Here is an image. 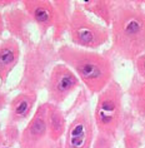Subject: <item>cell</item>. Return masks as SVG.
<instances>
[{
	"label": "cell",
	"mask_w": 145,
	"mask_h": 148,
	"mask_svg": "<svg viewBox=\"0 0 145 148\" xmlns=\"http://www.w3.org/2000/svg\"><path fill=\"white\" fill-rule=\"evenodd\" d=\"M111 51L135 62L145 53V12L138 1H115L110 25Z\"/></svg>",
	"instance_id": "cell-1"
},
{
	"label": "cell",
	"mask_w": 145,
	"mask_h": 148,
	"mask_svg": "<svg viewBox=\"0 0 145 148\" xmlns=\"http://www.w3.org/2000/svg\"><path fill=\"white\" fill-rule=\"evenodd\" d=\"M58 57L76 74L90 95L99 94L114 79V62L106 54L63 44L58 48Z\"/></svg>",
	"instance_id": "cell-2"
},
{
	"label": "cell",
	"mask_w": 145,
	"mask_h": 148,
	"mask_svg": "<svg viewBox=\"0 0 145 148\" xmlns=\"http://www.w3.org/2000/svg\"><path fill=\"white\" fill-rule=\"evenodd\" d=\"M58 60V49L51 39L43 38L25 47L21 78L14 89L39 92L45 88L49 74Z\"/></svg>",
	"instance_id": "cell-3"
},
{
	"label": "cell",
	"mask_w": 145,
	"mask_h": 148,
	"mask_svg": "<svg viewBox=\"0 0 145 148\" xmlns=\"http://www.w3.org/2000/svg\"><path fill=\"white\" fill-rule=\"evenodd\" d=\"M123 98V88L115 79L111 80L109 86L98 94L93 112L95 129L98 133L113 139L116 137L124 119Z\"/></svg>",
	"instance_id": "cell-4"
},
{
	"label": "cell",
	"mask_w": 145,
	"mask_h": 148,
	"mask_svg": "<svg viewBox=\"0 0 145 148\" xmlns=\"http://www.w3.org/2000/svg\"><path fill=\"white\" fill-rule=\"evenodd\" d=\"M68 34L74 47L95 50L109 42L110 29L91 20L80 6L79 1H74Z\"/></svg>",
	"instance_id": "cell-5"
},
{
	"label": "cell",
	"mask_w": 145,
	"mask_h": 148,
	"mask_svg": "<svg viewBox=\"0 0 145 148\" xmlns=\"http://www.w3.org/2000/svg\"><path fill=\"white\" fill-rule=\"evenodd\" d=\"M95 131L90 104L86 103L68 124L63 148H91L95 138Z\"/></svg>",
	"instance_id": "cell-6"
},
{
	"label": "cell",
	"mask_w": 145,
	"mask_h": 148,
	"mask_svg": "<svg viewBox=\"0 0 145 148\" xmlns=\"http://www.w3.org/2000/svg\"><path fill=\"white\" fill-rule=\"evenodd\" d=\"M78 75L65 65L64 63H57L49 74L45 89L48 93V101L55 106H60L70 94H73L80 86Z\"/></svg>",
	"instance_id": "cell-7"
},
{
	"label": "cell",
	"mask_w": 145,
	"mask_h": 148,
	"mask_svg": "<svg viewBox=\"0 0 145 148\" xmlns=\"http://www.w3.org/2000/svg\"><path fill=\"white\" fill-rule=\"evenodd\" d=\"M48 102L40 103L35 108L33 117L29 119L25 128L20 132V148H42L48 139Z\"/></svg>",
	"instance_id": "cell-8"
},
{
	"label": "cell",
	"mask_w": 145,
	"mask_h": 148,
	"mask_svg": "<svg viewBox=\"0 0 145 148\" xmlns=\"http://www.w3.org/2000/svg\"><path fill=\"white\" fill-rule=\"evenodd\" d=\"M5 30L12 35V38L20 42L24 47L30 45L34 43L31 39V25L34 24L31 18L25 13L24 9L10 8L3 13Z\"/></svg>",
	"instance_id": "cell-9"
},
{
	"label": "cell",
	"mask_w": 145,
	"mask_h": 148,
	"mask_svg": "<svg viewBox=\"0 0 145 148\" xmlns=\"http://www.w3.org/2000/svg\"><path fill=\"white\" fill-rule=\"evenodd\" d=\"M25 13L31 18L39 29L40 39L45 38L48 32L54 27L55 23V8L50 0H24L20 3Z\"/></svg>",
	"instance_id": "cell-10"
},
{
	"label": "cell",
	"mask_w": 145,
	"mask_h": 148,
	"mask_svg": "<svg viewBox=\"0 0 145 148\" xmlns=\"http://www.w3.org/2000/svg\"><path fill=\"white\" fill-rule=\"evenodd\" d=\"M38 101V92L23 90L18 93L9 103L8 124H19L30 119Z\"/></svg>",
	"instance_id": "cell-11"
},
{
	"label": "cell",
	"mask_w": 145,
	"mask_h": 148,
	"mask_svg": "<svg viewBox=\"0 0 145 148\" xmlns=\"http://www.w3.org/2000/svg\"><path fill=\"white\" fill-rule=\"evenodd\" d=\"M20 43L14 38H8L0 42V86H4L10 73L20 60Z\"/></svg>",
	"instance_id": "cell-12"
},
{
	"label": "cell",
	"mask_w": 145,
	"mask_h": 148,
	"mask_svg": "<svg viewBox=\"0 0 145 148\" xmlns=\"http://www.w3.org/2000/svg\"><path fill=\"white\" fill-rule=\"evenodd\" d=\"M46 123H48V138L53 142H59L65 136L68 123L66 116L59 106L48 102V113H46Z\"/></svg>",
	"instance_id": "cell-13"
},
{
	"label": "cell",
	"mask_w": 145,
	"mask_h": 148,
	"mask_svg": "<svg viewBox=\"0 0 145 148\" xmlns=\"http://www.w3.org/2000/svg\"><path fill=\"white\" fill-rule=\"evenodd\" d=\"M55 8V23L53 27V42H60L65 32H68L74 3L68 0H53Z\"/></svg>",
	"instance_id": "cell-14"
},
{
	"label": "cell",
	"mask_w": 145,
	"mask_h": 148,
	"mask_svg": "<svg viewBox=\"0 0 145 148\" xmlns=\"http://www.w3.org/2000/svg\"><path fill=\"white\" fill-rule=\"evenodd\" d=\"M79 4L85 13L88 12L94 14L100 20H103L106 28H110L115 1H111V0H84V1H79Z\"/></svg>",
	"instance_id": "cell-15"
},
{
	"label": "cell",
	"mask_w": 145,
	"mask_h": 148,
	"mask_svg": "<svg viewBox=\"0 0 145 148\" xmlns=\"http://www.w3.org/2000/svg\"><path fill=\"white\" fill-rule=\"evenodd\" d=\"M129 94L134 110L139 114V117L145 119V82L138 75H134L131 80Z\"/></svg>",
	"instance_id": "cell-16"
},
{
	"label": "cell",
	"mask_w": 145,
	"mask_h": 148,
	"mask_svg": "<svg viewBox=\"0 0 145 148\" xmlns=\"http://www.w3.org/2000/svg\"><path fill=\"white\" fill-rule=\"evenodd\" d=\"M4 137H5V140L9 144H14L15 142H19L20 131L18 129V124H8L6 123L5 129H4Z\"/></svg>",
	"instance_id": "cell-17"
},
{
	"label": "cell",
	"mask_w": 145,
	"mask_h": 148,
	"mask_svg": "<svg viewBox=\"0 0 145 148\" xmlns=\"http://www.w3.org/2000/svg\"><path fill=\"white\" fill-rule=\"evenodd\" d=\"M113 138H109L106 136H103L98 133V136L94 138L93 148H111L113 147Z\"/></svg>",
	"instance_id": "cell-18"
},
{
	"label": "cell",
	"mask_w": 145,
	"mask_h": 148,
	"mask_svg": "<svg viewBox=\"0 0 145 148\" xmlns=\"http://www.w3.org/2000/svg\"><path fill=\"white\" fill-rule=\"evenodd\" d=\"M134 64H135L136 69V75L145 82V53L141 54L140 57H138L134 62Z\"/></svg>",
	"instance_id": "cell-19"
},
{
	"label": "cell",
	"mask_w": 145,
	"mask_h": 148,
	"mask_svg": "<svg viewBox=\"0 0 145 148\" xmlns=\"http://www.w3.org/2000/svg\"><path fill=\"white\" fill-rule=\"evenodd\" d=\"M8 99H9L8 93L0 87V112L8 106Z\"/></svg>",
	"instance_id": "cell-20"
},
{
	"label": "cell",
	"mask_w": 145,
	"mask_h": 148,
	"mask_svg": "<svg viewBox=\"0 0 145 148\" xmlns=\"http://www.w3.org/2000/svg\"><path fill=\"white\" fill-rule=\"evenodd\" d=\"M42 148H61V140H59V142H53V140H50L48 138L45 142H44Z\"/></svg>",
	"instance_id": "cell-21"
},
{
	"label": "cell",
	"mask_w": 145,
	"mask_h": 148,
	"mask_svg": "<svg viewBox=\"0 0 145 148\" xmlns=\"http://www.w3.org/2000/svg\"><path fill=\"white\" fill-rule=\"evenodd\" d=\"M18 4H19V1H15V0H0V9L9 8V6H14Z\"/></svg>",
	"instance_id": "cell-22"
},
{
	"label": "cell",
	"mask_w": 145,
	"mask_h": 148,
	"mask_svg": "<svg viewBox=\"0 0 145 148\" xmlns=\"http://www.w3.org/2000/svg\"><path fill=\"white\" fill-rule=\"evenodd\" d=\"M5 32V27H4V19H3V13L0 12V36L3 35V33Z\"/></svg>",
	"instance_id": "cell-23"
},
{
	"label": "cell",
	"mask_w": 145,
	"mask_h": 148,
	"mask_svg": "<svg viewBox=\"0 0 145 148\" xmlns=\"http://www.w3.org/2000/svg\"><path fill=\"white\" fill-rule=\"evenodd\" d=\"M5 143V137H4V131H1L0 129V148H1L3 146H4Z\"/></svg>",
	"instance_id": "cell-24"
},
{
	"label": "cell",
	"mask_w": 145,
	"mask_h": 148,
	"mask_svg": "<svg viewBox=\"0 0 145 148\" xmlns=\"http://www.w3.org/2000/svg\"><path fill=\"white\" fill-rule=\"evenodd\" d=\"M143 3H144V4H145V1H143ZM144 12H145V10H144Z\"/></svg>",
	"instance_id": "cell-25"
}]
</instances>
